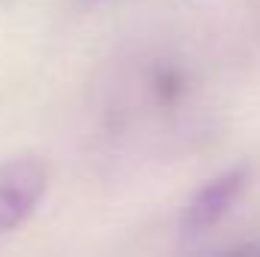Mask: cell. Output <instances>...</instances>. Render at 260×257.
Listing matches in <instances>:
<instances>
[{"label":"cell","mask_w":260,"mask_h":257,"mask_svg":"<svg viewBox=\"0 0 260 257\" xmlns=\"http://www.w3.org/2000/svg\"><path fill=\"white\" fill-rule=\"evenodd\" d=\"M49 164L40 154H18L0 167V233L21 227L43 203Z\"/></svg>","instance_id":"6da1fadb"},{"label":"cell","mask_w":260,"mask_h":257,"mask_svg":"<svg viewBox=\"0 0 260 257\" xmlns=\"http://www.w3.org/2000/svg\"><path fill=\"white\" fill-rule=\"evenodd\" d=\"M248 164H236L224 173H218L215 179H209L206 185H200L197 194L191 197V203L185 206V230L188 233H203L215 224H221L230 209L239 203V197L245 194V185H248Z\"/></svg>","instance_id":"7a4b0ae2"}]
</instances>
